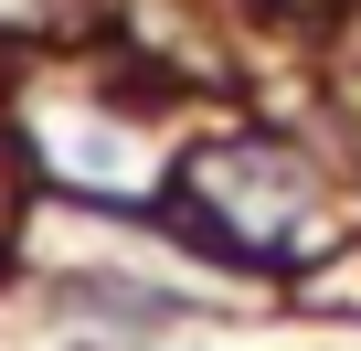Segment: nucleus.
Instances as JSON below:
<instances>
[{
    "instance_id": "f257e3e1",
    "label": "nucleus",
    "mask_w": 361,
    "mask_h": 351,
    "mask_svg": "<svg viewBox=\"0 0 361 351\" xmlns=\"http://www.w3.org/2000/svg\"><path fill=\"white\" fill-rule=\"evenodd\" d=\"M192 192H213V203L234 213L224 234H245L255 256H287V245L319 234V224H308V213H319V203H308V170H287L276 149H213V160L192 170Z\"/></svg>"
},
{
    "instance_id": "f03ea898",
    "label": "nucleus",
    "mask_w": 361,
    "mask_h": 351,
    "mask_svg": "<svg viewBox=\"0 0 361 351\" xmlns=\"http://www.w3.org/2000/svg\"><path fill=\"white\" fill-rule=\"evenodd\" d=\"M64 309L75 319H106V330H170L180 309V287H149V277H64Z\"/></svg>"
}]
</instances>
